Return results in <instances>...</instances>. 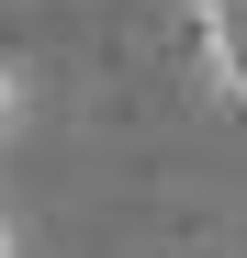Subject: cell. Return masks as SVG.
I'll use <instances>...</instances> for the list:
<instances>
[{"mask_svg": "<svg viewBox=\"0 0 247 258\" xmlns=\"http://www.w3.org/2000/svg\"><path fill=\"white\" fill-rule=\"evenodd\" d=\"M23 112H34V90H23V68L0 56V146H12V123H23Z\"/></svg>", "mask_w": 247, "mask_h": 258, "instance_id": "1", "label": "cell"}, {"mask_svg": "<svg viewBox=\"0 0 247 258\" xmlns=\"http://www.w3.org/2000/svg\"><path fill=\"white\" fill-rule=\"evenodd\" d=\"M236 23H247V0H236Z\"/></svg>", "mask_w": 247, "mask_h": 258, "instance_id": "2", "label": "cell"}]
</instances>
